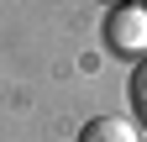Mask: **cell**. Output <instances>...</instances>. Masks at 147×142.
<instances>
[{
	"mask_svg": "<svg viewBox=\"0 0 147 142\" xmlns=\"http://www.w3.org/2000/svg\"><path fill=\"white\" fill-rule=\"evenodd\" d=\"M105 47L116 58H147V5L131 0V5H110L105 11Z\"/></svg>",
	"mask_w": 147,
	"mask_h": 142,
	"instance_id": "cell-1",
	"label": "cell"
},
{
	"mask_svg": "<svg viewBox=\"0 0 147 142\" xmlns=\"http://www.w3.org/2000/svg\"><path fill=\"white\" fill-rule=\"evenodd\" d=\"M74 142H142V137H137V126L126 116H89Z\"/></svg>",
	"mask_w": 147,
	"mask_h": 142,
	"instance_id": "cell-2",
	"label": "cell"
},
{
	"mask_svg": "<svg viewBox=\"0 0 147 142\" xmlns=\"http://www.w3.org/2000/svg\"><path fill=\"white\" fill-rule=\"evenodd\" d=\"M131 111L147 121V63H137V74H131Z\"/></svg>",
	"mask_w": 147,
	"mask_h": 142,
	"instance_id": "cell-3",
	"label": "cell"
},
{
	"mask_svg": "<svg viewBox=\"0 0 147 142\" xmlns=\"http://www.w3.org/2000/svg\"><path fill=\"white\" fill-rule=\"evenodd\" d=\"M100 5H105V11H110V5H131V0H100Z\"/></svg>",
	"mask_w": 147,
	"mask_h": 142,
	"instance_id": "cell-4",
	"label": "cell"
},
{
	"mask_svg": "<svg viewBox=\"0 0 147 142\" xmlns=\"http://www.w3.org/2000/svg\"><path fill=\"white\" fill-rule=\"evenodd\" d=\"M142 5H147V0H142Z\"/></svg>",
	"mask_w": 147,
	"mask_h": 142,
	"instance_id": "cell-5",
	"label": "cell"
}]
</instances>
